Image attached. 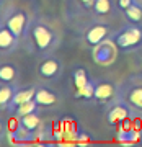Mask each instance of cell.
Here are the masks:
<instances>
[{"label":"cell","instance_id":"cell-1","mask_svg":"<svg viewBox=\"0 0 142 147\" xmlns=\"http://www.w3.org/2000/svg\"><path fill=\"white\" fill-rule=\"evenodd\" d=\"M26 41L30 44V49L36 53L39 57L51 56L59 46V36L56 30L42 20H33L30 23Z\"/></svg>","mask_w":142,"mask_h":147},{"label":"cell","instance_id":"cell-2","mask_svg":"<svg viewBox=\"0 0 142 147\" xmlns=\"http://www.w3.org/2000/svg\"><path fill=\"white\" fill-rule=\"evenodd\" d=\"M111 39L116 42V46L122 53L137 51L142 47V26L126 21L118 31L111 34Z\"/></svg>","mask_w":142,"mask_h":147},{"label":"cell","instance_id":"cell-3","mask_svg":"<svg viewBox=\"0 0 142 147\" xmlns=\"http://www.w3.org/2000/svg\"><path fill=\"white\" fill-rule=\"evenodd\" d=\"M119 96L134 110V113L142 115V75H131L119 84Z\"/></svg>","mask_w":142,"mask_h":147},{"label":"cell","instance_id":"cell-4","mask_svg":"<svg viewBox=\"0 0 142 147\" xmlns=\"http://www.w3.org/2000/svg\"><path fill=\"white\" fill-rule=\"evenodd\" d=\"M30 23H31L30 15H28L25 10H20V8H16V7L7 8V10L3 11V15H2V25H5L7 28H10L20 39L26 38Z\"/></svg>","mask_w":142,"mask_h":147},{"label":"cell","instance_id":"cell-5","mask_svg":"<svg viewBox=\"0 0 142 147\" xmlns=\"http://www.w3.org/2000/svg\"><path fill=\"white\" fill-rule=\"evenodd\" d=\"M119 98V85L110 80H95V103L100 106H108Z\"/></svg>","mask_w":142,"mask_h":147},{"label":"cell","instance_id":"cell-6","mask_svg":"<svg viewBox=\"0 0 142 147\" xmlns=\"http://www.w3.org/2000/svg\"><path fill=\"white\" fill-rule=\"evenodd\" d=\"M132 113H134V110L119 96L114 103H111V105L106 108V121H108L110 126L119 127L124 121L131 119Z\"/></svg>","mask_w":142,"mask_h":147},{"label":"cell","instance_id":"cell-7","mask_svg":"<svg viewBox=\"0 0 142 147\" xmlns=\"http://www.w3.org/2000/svg\"><path fill=\"white\" fill-rule=\"evenodd\" d=\"M113 30H111V26L108 25V23H103V21H95V23H92V25H88V26L83 30V41L87 46L90 47H95L98 46L100 42H103L105 39H108V38H111V34H113Z\"/></svg>","mask_w":142,"mask_h":147},{"label":"cell","instance_id":"cell-8","mask_svg":"<svg viewBox=\"0 0 142 147\" xmlns=\"http://www.w3.org/2000/svg\"><path fill=\"white\" fill-rule=\"evenodd\" d=\"M118 53H119V47L116 46V42L108 38L103 42H100L98 46L93 47V61L100 65H111L118 59Z\"/></svg>","mask_w":142,"mask_h":147},{"label":"cell","instance_id":"cell-9","mask_svg":"<svg viewBox=\"0 0 142 147\" xmlns=\"http://www.w3.org/2000/svg\"><path fill=\"white\" fill-rule=\"evenodd\" d=\"M62 74V62L57 57L46 56L41 59V62L38 64V75L42 80H57Z\"/></svg>","mask_w":142,"mask_h":147},{"label":"cell","instance_id":"cell-10","mask_svg":"<svg viewBox=\"0 0 142 147\" xmlns=\"http://www.w3.org/2000/svg\"><path fill=\"white\" fill-rule=\"evenodd\" d=\"M129 121V119H127ZM127 121H124L121 126L118 127V134H116V139L119 144H124V146H131V144H137L141 142V134L142 131L136 129L134 126L127 124Z\"/></svg>","mask_w":142,"mask_h":147},{"label":"cell","instance_id":"cell-11","mask_svg":"<svg viewBox=\"0 0 142 147\" xmlns=\"http://www.w3.org/2000/svg\"><path fill=\"white\" fill-rule=\"evenodd\" d=\"M34 100L38 101V105L41 108H47V106H54L59 103V93L56 90L39 85L36 87V95H34Z\"/></svg>","mask_w":142,"mask_h":147},{"label":"cell","instance_id":"cell-12","mask_svg":"<svg viewBox=\"0 0 142 147\" xmlns=\"http://www.w3.org/2000/svg\"><path fill=\"white\" fill-rule=\"evenodd\" d=\"M18 42H20V38L16 36L10 28H7L5 25L0 26V51L3 54L13 53L18 47Z\"/></svg>","mask_w":142,"mask_h":147},{"label":"cell","instance_id":"cell-13","mask_svg":"<svg viewBox=\"0 0 142 147\" xmlns=\"http://www.w3.org/2000/svg\"><path fill=\"white\" fill-rule=\"evenodd\" d=\"M118 5L114 0H95L92 13L95 16H113L118 13Z\"/></svg>","mask_w":142,"mask_h":147},{"label":"cell","instance_id":"cell-14","mask_svg":"<svg viewBox=\"0 0 142 147\" xmlns=\"http://www.w3.org/2000/svg\"><path fill=\"white\" fill-rule=\"evenodd\" d=\"M16 90H18L16 84H2V87H0V108L3 111L10 110Z\"/></svg>","mask_w":142,"mask_h":147},{"label":"cell","instance_id":"cell-15","mask_svg":"<svg viewBox=\"0 0 142 147\" xmlns=\"http://www.w3.org/2000/svg\"><path fill=\"white\" fill-rule=\"evenodd\" d=\"M20 70L13 62H3L0 65V82L2 84H16Z\"/></svg>","mask_w":142,"mask_h":147},{"label":"cell","instance_id":"cell-16","mask_svg":"<svg viewBox=\"0 0 142 147\" xmlns=\"http://www.w3.org/2000/svg\"><path fill=\"white\" fill-rule=\"evenodd\" d=\"M34 95H36V87H34V85H33V87H26V88H18L16 93H15V98L11 101L10 110H15L16 106H20L21 103H26V101L33 100Z\"/></svg>","mask_w":142,"mask_h":147},{"label":"cell","instance_id":"cell-17","mask_svg":"<svg viewBox=\"0 0 142 147\" xmlns=\"http://www.w3.org/2000/svg\"><path fill=\"white\" fill-rule=\"evenodd\" d=\"M70 77H72V85H74L75 88L85 87V85L92 80L90 79L88 70H87L83 65H77V67H74V70H72V74H70Z\"/></svg>","mask_w":142,"mask_h":147},{"label":"cell","instance_id":"cell-18","mask_svg":"<svg viewBox=\"0 0 142 147\" xmlns=\"http://www.w3.org/2000/svg\"><path fill=\"white\" fill-rule=\"evenodd\" d=\"M124 16H126V21L129 23H134V25H141L142 26V3L139 0H136L127 10L122 11Z\"/></svg>","mask_w":142,"mask_h":147},{"label":"cell","instance_id":"cell-19","mask_svg":"<svg viewBox=\"0 0 142 147\" xmlns=\"http://www.w3.org/2000/svg\"><path fill=\"white\" fill-rule=\"evenodd\" d=\"M74 98L75 100H82V101H92L95 100V80L92 79L85 87L75 88L74 92Z\"/></svg>","mask_w":142,"mask_h":147},{"label":"cell","instance_id":"cell-20","mask_svg":"<svg viewBox=\"0 0 142 147\" xmlns=\"http://www.w3.org/2000/svg\"><path fill=\"white\" fill-rule=\"evenodd\" d=\"M39 108L41 106L38 105V101L33 98V100H30V101H26V103H21L20 106H16L15 110V116H25V115H30V113H38L39 111Z\"/></svg>","mask_w":142,"mask_h":147},{"label":"cell","instance_id":"cell-21","mask_svg":"<svg viewBox=\"0 0 142 147\" xmlns=\"http://www.w3.org/2000/svg\"><path fill=\"white\" fill-rule=\"evenodd\" d=\"M134 2H136V0H118V2H116V5H118V8H119L121 11H124V10H127Z\"/></svg>","mask_w":142,"mask_h":147},{"label":"cell","instance_id":"cell-22","mask_svg":"<svg viewBox=\"0 0 142 147\" xmlns=\"http://www.w3.org/2000/svg\"><path fill=\"white\" fill-rule=\"evenodd\" d=\"M77 2H79V5L83 10H90V11H92V8L95 5V0H77Z\"/></svg>","mask_w":142,"mask_h":147},{"label":"cell","instance_id":"cell-23","mask_svg":"<svg viewBox=\"0 0 142 147\" xmlns=\"http://www.w3.org/2000/svg\"><path fill=\"white\" fill-rule=\"evenodd\" d=\"M139 144H141V146H142V134H141V142H139Z\"/></svg>","mask_w":142,"mask_h":147}]
</instances>
